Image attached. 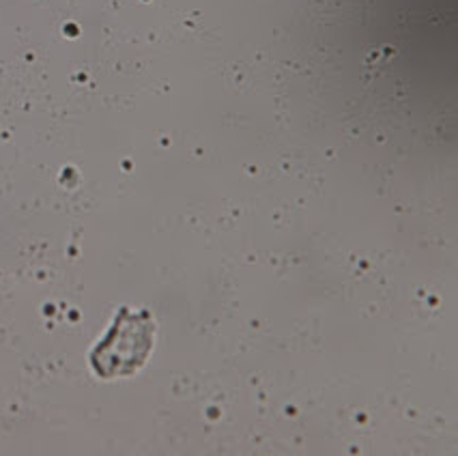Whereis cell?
<instances>
[{
    "instance_id": "1",
    "label": "cell",
    "mask_w": 458,
    "mask_h": 456,
    "mask_svg": "<svg viewBox=\"0 0 458 456\" xmlns=\"http://www.w3.org/2000/svg\"><path fill=\"white\" fill-rule=\"evenodd\" d=\"M153 344V321L147 312L131 315L123 308L116 317L108 336L90 353L95 373L106 376L131 375L145 364Z\"/></svg>"
}]
</instances>
